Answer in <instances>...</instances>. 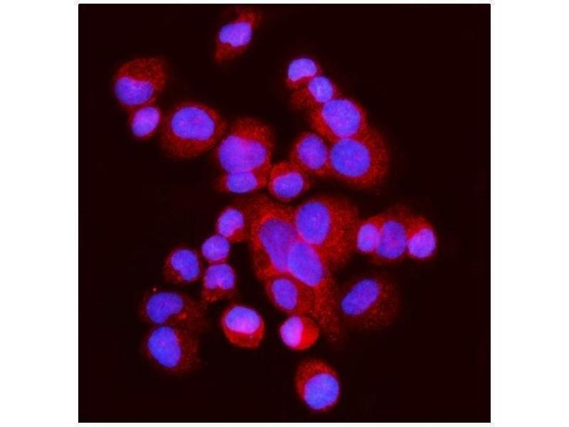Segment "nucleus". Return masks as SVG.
I'll use <instances>...</instances> for the list:
<instances>
[{
	"label": "nucleus",
	"instance_id": "nucleus-1",
	"mask_svg": "<svg viewBox=\"0 0 569 427\" xmlns=\"http://www.w3.org/2000/svg\"><path fill=\"white\" fill-rule=\"evenodd\" d=\"M298 238L317 251L333 270L345 265L354 249L358 208L338 196H318L293 208Z\"/></svg>",
	"mask_w": 569,
	"mask_h": 427
},
{
	"label": "nucleus",
	"instance_id": "nucleus-2",
	"mask_svg": "<svg viewBox=\"0 0 569 427\" xmlns=\"http://www.w3.org/2000/svg\"><path fill=\"white\" fill-rule=\"evenodd\" d=\"M248 219V240L254 273L264 278L287 271L289 253L298 239L293 208L257 194L243 204Z\"/></svg>",
	"mask_w": 569,
	"mask_h": 427
},
{
	"label": "nucleus",
	"instance_id": "nucleus-3",
	"mask_svg": "<svg viewBox=\"0 0 569 427\" xmlns=\"http://www.w3.org/2000/svg\"><path fill=\"white\" fill-rule=\"evenodd\" d=\"M336 308L342 325L359 330L386 327L397 318L400 297L388 278L371 274L357 278L337 289Z\"/></svg>",
	"mask_w": 569,
	"mask_h": 427
},
{
	"label": "nucleus",
	"instance_id": "nucleus-4",
	"mask_svg": "<svg viewBox=\"0 0 569 427\" xmlns=\"http://www.w3.org/2000/svg\"><path fill=\"white\" fill-rule=\"evenodd\" d=\"M226 130L227 123L216 110L202 102L185 101L164 117L160 142L169 156L188 159L217 144Z\"/></svg>",
	"mask_w": 569,
	"mask_h": 427
},
{
	"label": "nucleus",
	"instance_id": "nucleus-5",
	"mask_svg": "<svg viewBox=\"0 0 569 427\" xmlns=\"http://www.w3.org/2000/svg\"><path fill=\"white\" fill-rule=\"evenodd\" d=\"M329 176L359 189L376 187L386 178L390 164L383 136L370 127L365 132L330 143Z\"/></svg>",
	"mask_w": 569,
	"mask_h": 427
},
{
	"label": "nucleus",
	"instance_id": "nucleus-6",
	"mask_svg": "<svg viewBox=\"0 0 569 427\" xmlns=\"http://www.w3.org/2000/svg\"><path fill=\"white\" fill-rule=\"evenodd\" d=\"M333 270L323 255L300 239L292 246L287 257V271L312 292V315L320 325L325 337L335 343L341 339L343 327L336 313L337 288Z\"/></svg>",
	"mask_w": 569,
	"mask_h": 427
},
{
	"label": "nucleus",
	"instance_id": "nucleus-7",
	"mask_svg": "<svg viewBox=\"0 0 569 427\" xmlns=\"http://www.w3.org/2000/svg\"><path fill=\"white\" fill-rule=\"evenodd\" d=\"M275 147L271 128L250 117L238 119L217 144L213 158L223 172L270 169Z\"/></svg>",
	"mask_w": 569,
	"mask_h": 427
},
{
	"label": "nucleus",
	"instance_id": "nucleus-8",
	"mask_svg": "<svg viewBox=\"0 0 569 427\" xmlns=\"http://www.w3.org/2000/svg\"><path fill=\"white\" fill-rule=\"evenodd\" d=\"M198 334L171 326H151L143 337L142 351L145 358L161 371L183 375L201 365Z\"/></svg>",
	"mask_w": 569,
	"mask_h": 427
},
{
	"label": "nucleus",
	"instance_id": "nucleus-9",
	"mask_svg": "<svg viewBox=\"0 0 569 427\" xmlns=\"http://www.w3.org/2000/svg\"><path fill=\"white\" fill-rule=\"evenodd\" d=\"M167 80L164 61L154 56L129 60L117 70L113 92L118 103L130 110L156 102Z\"/></svg>",
	"mask_w": 569,
	"mask_h": 427
},
{
	"label": "nucleus",
	"instance_id": "nucleus-10",
	"mask_svg": "<svg viewBox=\"0 0 569 427\" xmlns=\"http://www.w3.org/2000/svg\"><path fill=\"white\" fill-rule=\"evenodd\" d=\"M139 315L151 326H171L198 334L207 327L203 302L179 291L156 290L147 294L139 307Z\"/></svg>",
	"mask_w": 569,
	"mask_h": 427
},
{
	"label": "nucleus",
	"instance_id": "nucleus-11",
	"mask_svg": "<svg viewBox=\"0 0 569 427\" xmlns=\"http://www.w3.org/2000/svg\"><path fill=\"white\" fill-rule=\"evenodd\" d=\"M294 387L299 400L314 413L330 411L338 404L341 396L338 371L319 358L305 359L298 364Z\"/></svg>",
	"mask_w": 569,
	"mask_h": 427
},
{
	"label": "nucleus",
	"instance_id": "nucleus-12",
	"mask_svg": "<svg viewBox=\"0 0 569 427\" xmlns=\"http://www.w3.org/2000/svg\"><path fill=\"white\" fill-rule=\"evenodd\" d=\"M309 120L315 132L330 143L359 135L371 127L363 107L341 95L310 110Z\"/></svg>",
	"mask_w": 569,
	"mask_h": 427
},
{
	"label": "nucleus",
	"instance_id": "nucleus-13",
	"mask_svg": "<svg viewBox=\"0 0 569 427\" xmlns=\"http://www.w3.org/2000/svg\"><path fill=\"white\" fill-rule=\"evenodd\" d=\"M219 324L228 342L244 349L258 348L266 333L262 315L254 307L240 302L231 303L223 310Z\"/></svg>",
	"mask_w": 569,
	"mask_h": 427
},
{
	"label": "nucleus",
	"instance_id": "nucleus-14",
	"mask_svg": "<svg viewBox=\"0 0 569 427\" xmlns=\"http://www.w3.org/2000/svg\"><path fill=\"white\" fill-rule=\"evenodd\" d=\"M261 281L267 299L281 312L287 315H312V292L288 271L271 275Z\"/></svg>",
	"mask_w": 569,
	"mask_h": 427
},
{
	"label": "nucleus",
	"instance_id": "nucleus-15",
	"mask_svg": "<svg viewBox=\"0 0 569 427\" xmlns=\"http://www.w3.org/2000/svg\"><path fill=\"white\" fill-rule=\"evenodd\" d=\"M261 14L250 8H240L235 16L223 26L217 33L214 59L218 63L232 60L249 47Z\"/></svg>",
	"mask_w": 569,
	"mask_h": 427
},
{
	"label": "nucleus",
	"instance_id": "nucleus-16",
	"mask_svg": "<svg viewBox=\"0 0 569 427\" xmlns=\"http://www.w3.org/2000/svg\"><path fill=\"white\" fill-rule=\"evenodd\" d=\"M412 213L404 205H396L383 213L379 242L371 256L375 263H396L406 256L408 224Z\"/></svg>",
	"mask_w": 569,
	"mask_h": 427
},
{
	"label": "nucleus",
	"instance_id": "nucleus-17",
	"mask_svg": "<svg viewBox=\"0 0 569 427\" xmlns=\"http://www.w3.org/2000/svg\"><path fill=\"white\" fill-rule=\"evenodd\" d=\"M289 161L309 176H329V146L317 132H306L297 138L289 152Z\"/></svg>",
	"mask_w": 569,
	"mask_h": 427
},
{
	"label": "nucleus",
	"instance_id": "nucleus-18",
	"mask_svg": "<svg viewBox=\"0 0 569 427\" xmlns=\"http://www.w3.org/2000/svg\"><path fill=\"white\" fill-rule=\"evenodd\" d=\"M266 186L275 199L287 203L307 191L311 181L309 175L289 160L272 165Z\"/></svg>",
	"mask_w": 569,
	"mask_h": 427
},
{
	"label": "nucleus",
	"instance_id": "nucleus-19",
	"mask_svg": "<svg viewBox=\"0 0 569 427\" xmlns=\"http://www.w3.org/2000/svg\"><path fill=\"white\" fill-rule=\"evenodd\" d=\"M440 238L434 224L425 216L412 213L407 230L406 255L420 262L434 259L439 251Z\"/></svg>",
	"mask_w": 569,
	"mask_h": 427
},
{
	"label": "nucleus",
	"instance_id": "nucleus-20",
	"mask_svg": "<svg viewBox=\"0 0 569 427\" xmlns=\"http://www.w3.org/2000/svg\"><path fill=\"white\" fill-rule=\"evenodd\" d=\"M203 267L201 255L191 248L178 246L166 256L162 275L173 284L188 285L201 279Z\"/></svg>",
	"mask_w": 569,
	"mask_h": 427
},
{
	"label": "nucleus",
	"instance_id": "nucleus-21",
	"mask_svg": "<svg viewBox=\"0 0 569 427\" xmlns=\"http://www.w3.org/2000/svg\"><path fill=\"white\" fill-rule=\"evenodd\" d=\"M321 332L320 325L311 314L287 315L278 328V334L283 344L295 352H303L312 347Z\"/></svg>",
	"mask_w": 569,
	"mask_h": 427
},
{
	"label": "nucleus",
	"instance_id": "nucleus-22",
	"mask_svg": "<svg viewBox=\"0 0 569 427\" xmlns=\"http://www.w3.org/2000/svg\"><path fill=\"white\" fill-rule=\"evenodd\" d=\"M237 290V275L228 262L209 264L201 277V295L204 304L233 297Z\"/></svg>",
	"mask_w": 569,
	"mask_h": 427
},
{
	"label": "nucleus",
	"instance_id": "nucleus-23",
	"mask_svg": "<svg viewBox=\"0 0 569 427\" xmlns=\"http://www.w3.org/2000/svg\"><path fill=\"white\" fill-rule=\"evenodd\" d=\"M341 95L336 84L322 75L293 91L291 105L296 109L312 110Z\"/></svg>",
	"mask_w": 569,
	"mask_h": 427
},
{
	"label": "nucleus",
	"instance_id": "nucleus-24",
	"mask_svg": "<svg viewBox=\"0 0 569 427\" xmlns=\"http://www.w3.org/2000/svg\"><path fill=\"white\" fill-rule=\"evenodd\" d=\"M270 169H241L223 172L216 181V189L227 194H248L267 185Z\"/></svg>",
	"mask_w": 569,
	"mask_h": 427
},
{
	"label": "nucleus",
	"instance_id": "nucleus-25",
	"mask_svg": "<svg viewBox=\"0 0 569 427\" xmlns=\"http://www.w3.org/2000/svg\"><path fill=\"white\" fill-rule=\"evenodd\" d=\"M163 113L156 102L129 110L128 125L132 136L139 140L152 137L161 127Z\"/></svg>",
	"mask_w": 569,
	"mask_h": 427
},
{
	"label": "nucleus",
	"instance_id": "nucleus-26",
	"mask_svg": "<svg viewBox=\"0 0 569 427\" xmlns=\"http://www.w3.org/2000/svg\"><path fill=\"white\" fill-rule=\"evenodd\" d=\"M216 233L231 243L248 239V219L243 206L230 205L218 214L216 224Z\"/></svg>",
	"mask_w": 569,
	"mask_h": 427
},
{
	"label": "nucleus",
	"instance_id": "nucleus-27",
	"mask_svg": "<svg viewBox=\"0 0 569 427\" xmlns=\"http://www.w3.org/2000/svg\"><path fill=\"white\" fill-rule=\"evenodd\" d=\"M383 214H378L359 221L354 236V249L358 252L373 255L378 246Z\"/></svg>",
	"mask_w": 569,
	"mask_h": 427
},
{
	"label": "nucleus",
	"instance_id": "nucleus-28",
	"mask_svg": "<svg viewBox=\"0 0 569 427\" xmlns=\"http://www.w3.org/2000/svg\"><path fill=\"white\" fill-rule=\"evenodd\" d=\"M321 75V68L316 60L309 57H299L289 64L285 83L287 88L294 91Z\"/></svg>",
	"mask_w": 569,
	"mask_h": 427
},
{
	"label": "nucleus",
	"instance_id": "nucleus-29",
	"mask_svg": "<svg viewBox=\"0 0 569 427\" xmlns=\"http://www.w3.org/2000/svg\"><path fill=\"white\" fill-rule=\"evenodd\" d=\"M230 245L228 240L216 233L203 243L201 255L208 264L226 263L230 253Z\"/></svg>",
	"mask_w": 569,
	"mask_h": 427
}]
</instances>
